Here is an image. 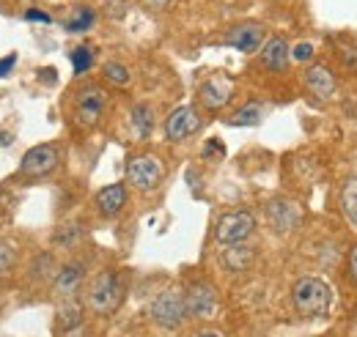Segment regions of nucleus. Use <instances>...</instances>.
<instances>
[{
    "label": "nucleus",
    "mask_w": 357,
    "mask_h": 337,
    "mask_svg": "<svg viewBox=\"0 0 357 337\" xmlns=\"http://www.w3.org/2000/svg\"><path fill=\"white\" fill-rule=\"evenodd\" d=\"M184 310L192 318H212L218 313V291H215V285L204 283V280L187 285V291H184Z\"/></svg>",
    "instance_id": "7"
},
{
    "label": "nucleus",
    "mask_w": 357,
    "mask_h": 337,
    "mask_svg": "<svg viewBox=\"0 0 357 337\" xmlns=\"http://www.w3.org/2000/svg\"><path fill=\"white\" fill-rule=\"evenodd\" d=\"M127 206V187L124 184H110L96 192V209L105 217H116L119 211Z\"/></svg>",
    "instance_id": "16"
},
{
    "label": "nucleus",
    "mask_w": 357,
    "mask_h": 337,
    "mask_svg": "<svg viewBox=\"0 0 357 337\" xmlns=\"http://www.w3.org/2000/svg\"><path fill=\"white\" fill-rule=\"evenodd\" d=\"M225 44L239 49V52H256L261 49L264 44V28L259 22H242V25H234L225 36Z\"/></svg>",
    "instance_id": "10"
},
{
    "label": "nucleus",
    "mask_w": 357,
    "mask_h": 337,
    "mask_svg": "<svg viewBox=\"0 0 357 337\" xmlns=\"http://www.w3.org/2000/svg\"><path fill=\"white\" fill-rule=\"evenodd\" d=\"M341 211L357 230V175H349L341 187Z\"/></svg>",
    "instance_id": "20"
},
{
    "label": "nucleus",
    "mask_w": 357,
    "mask_h": 337,
    "mask_svg": "<svg viewBox=\"0 0 357 337\" xmlns=\"http://www.w3.org/2000/svg\"><path fill=\"white\" fill-rule=\"evenodd\" d=\"M305 85H308V91H311L313 96L330 99V96L335 93V75H333L327 66L313 63L311 69L305 72Z\"/></svg>",
    "instance_id": "15"
},
{
    "label": "nucleus",
    "mask_w": 357,
    "mask_h": 337,
    "mask_svg": "<svg viewBox=\"0 0 357 337\" xmlns=\"http://www.w3.org/2000/svg\"><path fill=\"white\" fill-rule=\"evenodd\" d=\"M102 75H105V77H107L113 85H127V83H130V69H127L124 63H116V61L105 63Z\"/></svg>",
    "instance_id": "24"
},
{
    "label": "nucleus",
    "mask_w": 357,
    "mask_h": 337,
    "mask_svg": "<svg viewBox=\"0 0 357 337\" xmlns=\"http://www.w3.org/2000/svg\"><path fill=\"white\" fill-rule=\"evenodd\" d=\"M58 162H61V148L52 146V143H42V146H33L22 157L20 170L25 175H31V178H45V175H50L52 170L58 168Z\"/></svg>",
    "instance_id": "8"
},
{
    "label": "nucleus",
    "mask_w": 357,
    "mask_h": 337,
    "mask_svg": "<svg viewBox=\"0 0 357 337\" xmlns=\"http://www.w3.org/2000/svg\"><path fill=\"white\" fill-rule=\"evenodd\" d=\"M72 66H75V75H86L93 66V49L91 47H77L72 52Z\"/></svg>",
    "instance_id": "23"
},
{
    "label": "nucleus",
    "mask_w": 357,
    "mask_h": 337,
    "mask_svg": "<svg viewBox=\"0 0 357 337\" xmlns=\"http://www.w3.org/2000/svg\"><path fill=\"white\" fill-rule=\"evenodd\" d=\"M291 301L294 310L305 318H324L333 307V288L321 277L305 274L291 285Z\"/></svg>",
    "instance_id": "1"
},
{
    "label": "nucleus",
    "mask_w": 357,
    "mask_h": 337,
    "mask_svg": "<svg viewBox=\"0 0 357 337\" xmlns=\"http://www.w3.org/2000/svg\"><path fill=\"white\" fill-rule=\"evenodd\" d=\"M261 66L267 72H283L289 66V44L283 36H272L261 44Z\"/></svg>",
    "instance_id": "14"
},
{
    "label": "nucleus",
    "mask_w": 357,
    "mask_h": 337,
    "mask_svg": "<svg viewBox=\"0 0 357 337\" xmlns=\"http://www.w3.org/2000/svg\"><path fill=\"white\" fill-rule=\"evenodd\" d=\"M341 61H344L347 66H355L357 69V49L355 47H349V49L344 47V49H341Z\"/></svg>",
    "instance_id": "30"
},
{
    "label": "nucleus",
    "mask_w": 357,
    "mask_h": 337,
    "mask_svg": "<svg viewBox=\"0 0 357 337\" xmlns=\"http://www.w3.org/2000/svg\"><path fill=\"white\" fill-rule=\"evenodd\" d=\"M14 263H17V253H14V247H11L8 242H0V274L11 272V269H14Z\"/></svg>",
    "instance_id": "25"
},
{
    "label": "nucleus",
    "mask_w": 357,
    "mask_h": 337,
    "mask_svg": "<svg viewBox=\"0 0 357 337\" xmlns=\"http://www.w3.org/2000/svg\"><path fill=\"white\" fill-rule=\"evenodd\" d=\"M171 0H143V6H149V8H165Z\"/></svg>",
    "instance_id": "32"
},
{
    "label": "nucleus",
    "mask_w": 357,
    "mask_h": 337,
    "mask_svg": "<svg viewBox=\"0 0 357 337\" xmlns=\"http://www.w3.org/2000/svg\"><path fill=\"white\" fill-rule=\"evenodd\" d=\"M349 277H352V283L357 285V244H355V250L349 253Z\"/></svg>",
    "instance_id": "31"
},
{
    "label": "nucleus",
    "mask_w": 357,
    "mask_h": 337,
    "mask_svg": "<svg viewBox=\"0 0 357 337\" xmlns=\"http://www.w3.org/2000/svg\"><path fill=\"white\" fill-rule=\"evenodd\" d=\"M83 280H86V266H83V263H66V266H61V269L55 272V277H52V291L58 296H63V299H69V296H75L80 291Z\"/></svg>",
    "instance_id": "13"
},
{
    "label": "nucleus",
    "mask_w": 357,
    "mask_h": 337,
    "mask_svg": "<svg viewBox=\"0 0 357 337\" xmlns=\"http://www.w3.org/2000/svg\"><path fill=\"white\" fill-rule=\"evenodd\" d=\"M267 219L272 222L275 230L289 233V230H294L300 225V209L286 198H275V201L267 203Z\"/></svg>",
    "instance_id": "11"
},
{
    "label": "nucleus",
    "mask_w": 357,
    "mask_h": 337,
    "mask_svg": "<svg viewBox=\"0 0 357 337\" xmlns=\"http://www.w3.org/2000/svg\"><path fill=\"white\" fill-rule=\"evenodd\" d=\"M198 129H201V116H198L195 107H190V104H181V107H176V110L165 118V137H168L171 143L187 140V137L195 134Z\"/></svg>",
    "instance_id": "9"
},
{
    "label": "nucleus",
    "mask_w": 357,
    "mask_h": 337,
    "mask_svg": "<svg viewBox=\"0 0 357 337\" xmlns=\"http://www.w3.org/2000/svg\"><path fill=\"white\" fill-rule=\"evenodd\" d=\"M195 337H223L220 332H212V329H204V332H198Z\"/></svg>",
    "instance_id": "33"
},
{
    "label": "nucleus",
    "mask_w": 357,
    "mask_h": 337,
    "mask_svg": "<svg viewBox=\"0 0 357 337\" xmlns=\"http://www.w3.org/2000/svg\"><path fill=\"white\" fill-rule=\"evenodd\" d=\"M14 63H17V55H14V52H11V55H3V58H0V77H8L11 69H14Z\"/></svg>",
    "instance_id": "28"
},
{
    "label": "nucleus",
    "mask_w": 357,
    "mask_h": 337,
    "mask_svg": "<svg viewBox=\"0 0 357 337\" xmlns=\"http://www.w3.org/2000/svg\"><path fill=\"white\" fill-rule=\"evenodd\" d=\"M256 230V217L250 211H228L220 217L218 228H215V242L220 247H231V244H242L245 239H250V233Z\"/></svg>",
    "instance_id": "3"
},
{
    "label": "nucleus",
    "mask_w": 357,
    "mask_h": 337,
    "mask_svg": "<svg viewBox=\"0 0 357 337\" xmlns=\"http://www.w3.org/2000/svg\"><path fill=\"white\" fill-rule=\"evenodd\" d=\"M204 157H206V159H223V157H225L223 143H218V140H209V143L204 146Z\"/></svg>",
    "instance_id": "27"
},
{
    "label": "nucleus",
    "mask_w": 357,
    "mask_h": 337,
    "mask_svg": "<svg viewBox=\"0 0 357 337\" xmlns=\"http://www.w3.org/2000/svg\"><path fill=\"white\" fill-rule=\"evenodd\" d=\"M130 121H132V129L135 134L140 137V140H146V137H151V132H154V110L149 107V104H135L132 113H130Z\"/></svg>",
    "instance_id": "18"
},
{
    "label": "nucleus",
    "mask_w": 357,
    "mask_h": 337,
    "mask_svg": "<svg viewBox=\"0 0 357 337\" xmlns=\"http://www.w3.org/2000/svg\"><path fill=\"white\" fill-rule=\"evenodd\" d=\"M105 104H107V96L105 91L96 83H86L77 91V99H75V118L80 127H96L102 113H105Z\"/></svg>",
    "instance_id": "6"
},
{
    "label": "nucleus",
    "mask_w": 357,
    "mask_h": 337,
    "mask_svg": "<svg viewBox=\"0 0 357 337\" xmlns=\"http://www.w3.org/2000/svg\"><path fill=\"white\" fill-rule=\"evenodd\" d=\"M313 44L311 42H300L297 47H289V58H294L297 63H305V61H311L313 58Z\"/></svg>",
    "instance_id": "26"
},
{
    "label": "nucleus",
    "mask_w": 357,
    "mask_h": 337,
    "mask_svg": "<svg viewBox=\"0 0 357 337\" xmlns=\"http://www.w3.org/2000/svg\"><path fill=\"white\" fill-rule=\"evenodd\" d=\"M256 260V253L248 247V244H231V247H223V255H220V263H223L225 272H245L250 269Z\"/></svg>",
    "instance_id": "17"
},
{
    "label": "nucleus",
    "mask_w": 357,
    "mask_h": 337,
    "mask_svg": "<svg viewBox=\"0 0 357 337\" xmlns=\"http://www.w3.org/2000/svg\"><path fill=\"white\" fill-rule=\"evenodd\" d=\"M124 301V283L116 272H102L89 288V307L96 315H113Z\"/></svg>",
    "instance_id": "2"
},
{
    "label": "nucleus",
    "mask_w": 357,
    "mask_h": 337,
    "mask_svg": "<svg viewBox=\"0 0 357 337\" xmlns=\"http://www.w3.org/2000/svg\"><path fill=\"white\" fill-rule=\"evenodd\" d=\"M234 96V83L228 77H209L201 85V104L206 110H223Z\"/></svg>",
    "instance_id": "12"
},
{
    "label": "nucleus",
    "mask_w": 357,
    "mask_h": 337,
    "mask_svg": "<svg viewBox=\"0 0 357 337\" xmlns=\"http://www.w3.org/2000/svg\"><path fill=\"white\" fill-rule=\"evenodd\" d=\"M25 19H28V22H45V25H50V14L39 11V8H28V11H25Z\"/></svg>",
    "instance_id": "29"
},
{
    "label": "nucleus",
    "mask_w": 357,
    "mask_h": 337,
    "mask_svg": "<svg viewBox=\"0 0 357 337\" xmlns=\"http://www.w3.org/2000/svg\"><path fill=\"white\" fill-rule=\"evenodd\" d=\"M149 313H151V318H154L157 327L176 329V327H181V321L187 315V310H184V294L176 291V288H165L162 294L154 296Z\"/></svg>",
    "instance_id": "5"
},
{
    "label": "nucleus",
    "mask_w": 357,
    "mask_h": 337,
    "mask_svg": "<svg viewBox=\"0 0 357 337\" xmlns=\"http://www.w3.org/2000/svg\"><path fill=\"white\" fill-rule=\"evenodd\" d=\"M261 118H264V107H261L259 102H248V104H242L225 124H228V127H256V124H261Z\"/></svg>",
    "instance_id": "19"
},
{
    "label": "nucleus",
    "mask_w": 357,
    "mask_h": 337,
    "mask_svg": "<svg viewBox=\"0 0 357 337\" xmlns=\"http://www.w3.org/2000/svg\"><path fill=\"white\" fill-rule=\"evenodd\" d=\"M127 178L135 189L140 192H151L162 184L165 178V165L154 157V154H137L127 162Z\"/></svg>",
    "instance_id": "4"
},
{
    "label": "nucleus",
    "mask_w": 357,
    "mask_h": 337,
    "mask_svg": "<svg viewBox=\"0 0 357 337\" xmlns=\"http://www.w3.org/2000/svg\"><path fill=\"white\" fill-rule=\"evenodd\" d=\"M93 22H96V14H93L91 8H77V14H72V17L66 19V31L83 33V31H89Z\"/></svg>",
    "instance_id": "22"
},
{
    "label": "nucleus",
    "mask_w": 357,
    "mask_h": 337,
    "mask_svg": "<svg viewBox=\"0 0 357 337\" xmlns=\"http://www.w3.org/2000/svg\"><path fill=\"white\" fill-rule=\"evenodd\" d=\"M86 233H83V228L77 225V222H66V225H61L55 233H52V242L58 244V247H77L80 244V239H83Z\"/></svg>",
    "instance_id": "21"
}]
</instances>
